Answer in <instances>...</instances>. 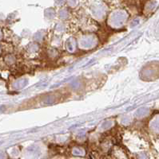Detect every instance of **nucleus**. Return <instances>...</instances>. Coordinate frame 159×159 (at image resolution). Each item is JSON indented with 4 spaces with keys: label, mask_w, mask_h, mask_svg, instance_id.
<instances>
[{
    "label": "nucleus",
    "mask_w": 159,
    "mask_h": 159,
    "mask_svg": "<svg viewBox=\"0 0 159 159\" xmlns=\"http://www.w3.org/2000/svg\"><path fill=\"white\" fill-rule=\"evenodd\" d=\"M156 124H157V127H156L158 128V129H159V119L158 120V122H156Z\"/></svg>",
    "instance_id": "1"
}]
</instances>
